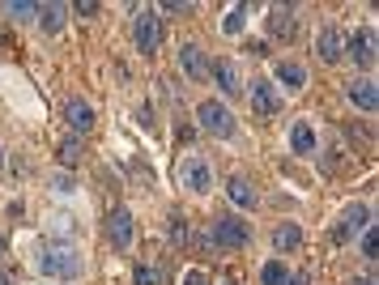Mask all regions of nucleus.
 Returning <instances> with one entry per match:
<instances>
[{"instance_id":"16","label":"nucleus","mask_w":379,"mask_h":285,"mask_svg":"<svg viewBox=\"0 0 379 285\" xmlns=\"http://www.w3.org/2000/svg\"><path fill=\"white\" fill-rule=\"evenodd\" d=\"M298 243H303V230H298V225H294V221H282V225H277V230H273V247H277L282 256H286V251H294Z\"/></svg>"},{"instance_id":"6","label":"nucleus","mask_w":379,"mask_h":285,"mask_svg":"<svg viewBox=\"0 0 379 285\" xmlns=\"http://www.w3.org/2000/svg\"><path fill=\"white\" fill-rule=\"evenodd\" d=\"M106 239H111V247H132V213L128 209H111V217H106Z\"/></svg>"},{"instance_id":"14","label":"nucleus","mask_w":379,"mask_h":285,"mask_svg":"<svg viewBox=\"0 0 379 285\" xmlns=\"http://www.w3.org/2000/svg\"><path fill=\"white\" fill-rule=\"evenodd\" d=\"M179 69H184L192 81H200V77H205V55H200V47H196V43H184V47H179Z\"/></svg>"},{"instance_id":"2","label":"nucleus","mask_w":379,"mask_h":285,"mask_svg":"<svg viewBox=\"0 0 379 285\" xmlns=\"http://www.w3.org/2000/svg\"><path fill=\"white\" fill-rule=\"evenodd\" d=\"M196 120L209 137H230L235 132V116H230V106H222V98H205L196 106Z\"/></svg>"},{"instance_id":"10","label":"nucleus","mask_w":379,"mask_h":285,"mask_svg":"<svg viewBox=\"0 0 379 285\" xmlns=\"http://www.w3.org/2000/svg\"><path fill=\"white\" fill-rule=\"evenodd\" d=\"M81 264H77V256H73V247H51L47 256H43V272H51V277H73Z\"/></svg>"},{"instance_id":"21","label":"nucleus","mask_w":379,"mask_h":285,"mask_svg":"<svg viewBox=\"0 0 379 285\" xmlns=\"http://www.w3.org/2000/svg\"><path fill=\"white\" fill-rule=\"evenodd\" d=\"M81 149H85V141H81V137H64L56 158H60L64 166H77V162H81Z\"/></svg>"},{"instance_id":"22","label":"nucleus","mask_w":379,"mask_h":285,"mask_svg":"<svg viewBox=\"0 0 379 285\" xmlns=\"http://www.w3.org/2000/svg\"><path fill=\"white\" fill-rule=\"evenodd\" d=\"M286 277H290V268H286L282 260H268V264L260 268V285H286Z\"/></svg>"},{"instance_id":"12","label":"nucleus","mask_w":379,"mask_h":285,"mask_svg":"<svg viewBox=\"0 0 379 285\" xmlns=\"http://www.w3.org/2000/svg\"><path fill=\"white\" fill-rule=\"evenodd\" d=\"M294 30H298V22H294V9H286V5H277L273 13H268V34L273 39H294Z\"/></svg>"},{"instance_id":"29","label":"nucleus","mask_w":379,"mask_h":285,"mask_svg":"<svg viewBox=\"0 0 379 285\" xmlns=\"http://www.w3.org/2000/svg\"><path fill=\"white\" fill-rule=\"evenodd\" d=\"M286 285H307V272H294V277H286Z\"/></svg>"},{"instance_id":"9","label":"nucleus","mask_w":379,"mask_h":285,"mask_svg":"<svg viewBox=\"0 0 379 285\" xmlns=\"http://www.w3.org/2000/svg\"><path fill=\"white\" fill-rule=\"evenodd\" d=\"M315 55L324 64H337L341 55H345V43H341V34H337V26H324L319 34H315Z\"/></svg>"},{"instance_id":"31","label":"nucleus","mask_w":379,"mask_h":285,"mask_svg":"<svg viewBox=\"0 0 379 285\" xmlns=\"http://www.w3.org/2000/svg\"><path fill=\"white\" fill-rule=\"evenodd\" d=\"M0 251H5V239H0Z\"/></svg>"},{"instance_id":"28","label":"nucleus","mask_w":379,"mask_h":285,"mask_svg":"<svg viewBox=\"0 0 379 285\" xmlns=\"http://www.w3.org/2000/svg\"><path fill=\"white\" fill-rule=\"evenodd\" d=\"M73 13H81V18H94V13H98V5H94V0H81V5H73Z\"/></svg>"},{"instance_id":"23","label":"nucleus","mask_w":379,"mask_h":285,"mask_svg":"<svg viewBox=\"0 0 379 285\" xmlns=\"http://www.w3.org/2000/svg\"><path fill=\"white\" fill-rule=\"evenodd\" d=\"M132 281H137V285H167V277H162V268H153V264H137Z\"/></svg>"},{"instance_id":"26","label":"nucleus","mask_w":379,"mask_h":285,"mask_svg":"<svg viewBox=\"0 0 379 285\" xmlns=\"http://www.w3.org/2000/svg\"><path fill=\"white\" fill-rule=\"evenodd\" d=\"M375 251H379V239H375V225H366V235H362V256L375 264Z\"/></svg>"},{"instance_id":"18","label":"nucleus","mask_w":379,"mask_h":285,"mask_svg":"<svg viewBox=\"0 0 379 285\" xmlns=\"http://www.w3.org/2000/svg\"><path fill=\"white\" fill-rule=\"evenodd\" d=\"M64 18H69V5H43V9H39V26H43L47 34L64 30Z\"/></svg>"},{"instance_id":"3","label":"nucleus","mask_w":379,"mask_h":285,"mask_svg":"<svg viewBox=\"0 0 379 285\" xmlns=\"http://www.w3.org/2000/svg\"><path fill=\"white\" fill-rule=\"evenodd\" d=\"M132 39H137V51H141V55H153V51L162 47V22H158L153 9H141V13H137Z\"/></svg>"},{"instance_id":"13","label":"nucleus","mask_w":379,"mask_h":285,"mask_svg":"<svg viewBox=\"0 0 379 285\" xmlns=\"http://www.w3.org/2000/svg\"><path fill=\"white\" fill-rule=\"evenodd\" d=\"M366 225H371V209L350 204V209H345V221H341V230H337V239H354L358 230H366Z\"/></svg>"},{"instance_id":"27","label":"nucleus","mask_w":379,"mask_h":285,"mask_svg":"<svg viewBox=\"0 0 379 285\" xmlns=\"http://www.w3.org/2000/svg\"><path fill=\"white\" fill-rule=\"evenodd\" d=\"M179 285H209V277H205V272H200V268H188V272H184V281H179Z\"/></svg>"},{"instance_id":"32","label":"nucleus","mask_w":379,"mask_h":285,"mask_svg":"<svg viewBox=\"0 0 379 285\" xmlns=\"http://www.w3.org/2000/svg\"><path fill=\"white\" fill-rule=\"evenodd\" d=\"M226 285H235V281H226Z\"/></svg>"},{"instance_id":"30","label":"nucleus","mask_w":379,"mask_h":285,"mask_svg":"<svg viewBox=\"0 0 379 285\" xmlns=\"http://www.w3.org/2000/svg\"><path fill=\"white\" fill-rule=\"evenodd\" d=\"M358 285H375V281H358Z\"/></svg>"},{"instance_id":"20","label":"nucleus","mask_w":379,"mask_h":285,"mask_svg":"<svg viewBox=\"0 0 379 285\" xmlns=\"http://www.w3.org/2000/svg\"><path fill=\"white\" fill-rule=\"evenodd\" d=\"M290 149H294V153H315V132H311L307 120H298V124L290 128Z\"/></svg>"},{"instance_id":"15","label":"nucleus","mask_w":379,"mask_h":285,"mask_svg":"<svg viewBox=\"0 0 379 285\" xmlns=\"http://www.w3.org/2000/svg\"><path fill=\"white\" fill-rule=\"evenodd\" d=\"M226 196H230V200H235L239 209H256V200H260V196H256V188H251L247 179H239V175H235V179L226 183Z\"/></svg>"},{"instance_id":"33","label":"nucleus","mask_w":379,"mask_h":285,"mask_svg":"<svg viewBox=\"0 0 379 285\" xmlns=\"http://www.w3.org/2000/svg\"><path fill=\"white\" fill-rule=\"evenodd\" d=\"M0 162H5V158H0Z\"/></svg>"},{"instance_id":"4","label":"nucleus","mask_w":379,"mask_h":285,"mask_svg":"<svg viewBox=\"0 0 379 285\" xmlns=\"http://www.w3.org/2000/svg\"><path fill=\"white\" fill-rule=\"evenodd\" d=\"M251 90H247V102H251V111L260 120H268V116H277L282 111V98H277V90H273V81H264V77H256V81H247Z\"/></svg>"},{"instance_id":"8","label":"nucleus","mask_w":379,"mask_h":285,"mask_svg":"<svg viewBox=\"0 0 379 285\" xmlns=\"http://www.w3.org/2000/svg\"><path fill=\"white\" fill-rule=\"evenodd\" d=\"M345 94H350V102H354L358 111H366V116L379 106V85H375L371 77H354V81L345 85Z\"/></svg>"},{"instance_id":"5","label":"nucleus","mask_w":379,"mask_h":285,"mask_svg":"<svg viewBox=\"0 0 379 285\" xmlns=\"http://www.w3.org/2000/svg\"><path fill=\"white\" fill-rule=\"evenodd\" d=\"M345 55H350L358 69H371V64H375V30H371V26L358 30V34L345 43Z\"/></svg>"},{"instance_id":"11","label":"nucleus","mask_w":379,"mask_h":285,"mask_svg":"<svg viewBox=\"0 0 379 285\" xmlns=\"http://www.w3.org/2000/svg\"><path fill=\"white\" fill-rule=\"evenodd\" d=\"M184 183H188L192 192H209V188H213V170H209L205 158H188V162H184Z\"/></svg>"},{"instance_id":"19","label":"nucleus","mask_w":379,"mask_h":285,"mask_svg":"<svg viewBox=\"0 0 379 285\" xmlns=\"http://www.w3.org/2000/svg\"><path fill=\"white\" fill-rule=\"evenodd\" d=\"M277 81L290 85V90H303V85H307V69H303L298 60H282V64H277Z\"/></svg>"},{"instance_id":"17","label":"nucleus","mask_w":379,"mask_h":285,"mask_svg":"<svg viewBox=\"0 0 379 285\" xmlns=\"http://www.w3.org/2000/svg\"><path fill=\"white\" fill-rule=\"evenodd\" d=\"M213 81L222 85V94H239V69H235V60H218V64H213Z\"/></svg>"},{"instance_id":"7","label":"nucleus","mask_w":379,"mask_h":285,"mask_svg":"<svg viewBox=\"0 0 379 285\" xmlns=\"http://www.w3.org/2000/svg\"><path fill=\"white\" fill-rule=\"evenodd\" d=\"M64 120H69L73 137H85V132L94 128V106H90L85 98H69V102H64Z\"/></svg>"},{"instance_id":"24","label":"nucleus","mask_w":379,"mask_h":285,"mask_svg":"<svg viewBox=\"0 0 379 285\" xmlns=\"http://www.w3.org/2000/svg\"><path fill=\"white\" fill-rule=\"evenodd\" d=\"M5 9H9V18H13V22H26V18H34L43 5H34V0H13V5H5Z\"/></svg>"},{"instance_id":"1","label":"nucleus","mask_w":379,"mask_h":285,"mask_svg":"<svg viewBox=\"0 0 379 285\" xmlns=\"http://www.w3.org/2000/svg\"><path fill=\"white\" fill-rule=\"evenodd\" d=\"M209 247H222V251H243L251 243V225L239 213H218L209 221Z\"/></svg>"},{"instance_id":"25","label":"nucleus","mask_w":379,"mask_h":285,"mask_svg":"<svg viewBox=\"0 0 379 285\" xmlns=\"http://www.w3.org/2000/svg\"><path fill=\"white\" fill-rule=\"evenodd\" d=\"M243 13H247V5H235L230 18L222 22V30H226V34H239V30H243Z\"/></svg>"}]
</instances>
